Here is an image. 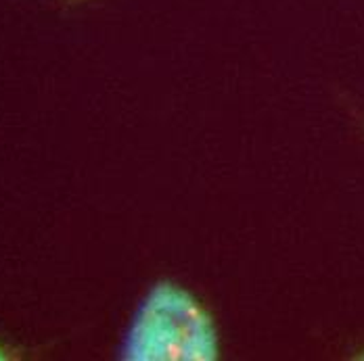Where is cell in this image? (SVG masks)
Segmentation results:
<instances>
[{
	"mask_svg": "<svg viewBox=\"0 0 364 361\" xmlns=\"http://www.w3.org/2000/svg\"><path fill=\"white\" fill-rule=\"evenodd\" d=\"M220 326L203 299L172 278L155 280L139 299L119 343L130 361H216Z\"/></svg>",
	"mask_w": 364,
	"mask_h": 361,
	"instance_id": "1",
	"label": "cell"
},
{
	"mask_svg": "<svg viewBox=\"0 0 364 361\" xmlns=\"http://www.w3.org/2000/svg\"><path fill=\"white\" fill-rule=\"evenodd\" d=\"M17 357H19V351H15L13 347H9V345H4V343L0 340V361L17 360Z\"/></svg>",
	"mask_w": 364,
	"mask_h": 361,
	"instance_id": "2",
	"label": "cell"
},
{
	"mask_svg": "<svg viewBox=\"0 0 364 361\" xmlns=\"http://www.w3.org/2000/svg\"><path fill=\"white\" fill-rule=\"evenodd\" d=\"M55 2H61V4H86L90 0H55Z\"/></svg>",
	"mask_w": 364,
	"mask_h": 361,
	"instance_id": "3",
	"label": "cell"
}]
</instances>
